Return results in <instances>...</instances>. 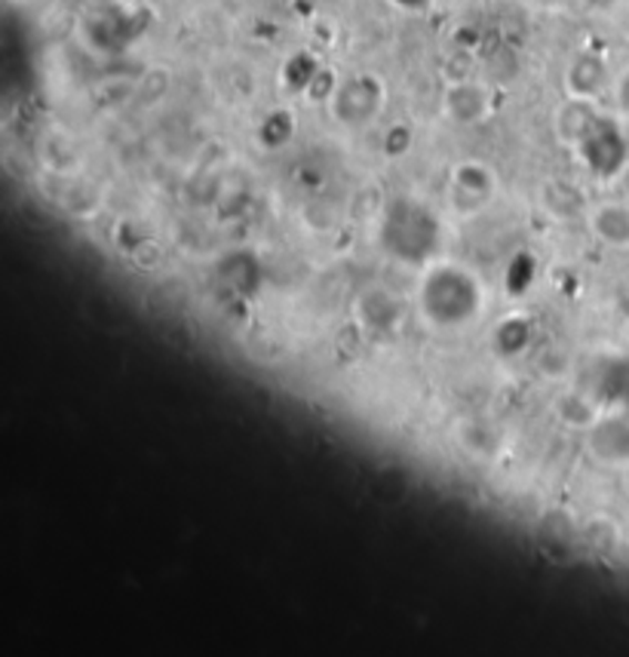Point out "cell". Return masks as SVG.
I'll list each match as a JSON object with an SVG mask.
<instances>
[{"label": "cell", "mask_w": 629, "mask_h": 657, "mask_svg": "<svg viewBox=\"0 0 629 657\" xmlns=\"http://www.w3.org/2000/svg\"><path fill=\"white\" fill-rule=\"evenodd\" d=\"M420 307L433 326L455 328L479 311V290L460 267H436L420 286Z\"/></svg>", "instance_id": "cell-1"}, {"label": "cell", "mask_w": 629, "mask_h": 657, "mask_svg": "<svg viewBox=\"0 0 629 657\" xmlns=\"http://www.w3.org/2000/svg\"><path fill=\"white\" fill-rule=\"evenodd\" d=\"M328 108L344 127H366L384 108V83L375 74H354V78L338 80V90L332 92Z\"/></svg>", "instance_id": "cell-2"}, {"label": "cell", "mask_w": 629, "mask_h": 657, "mask_svg": "<svg viewBox=\"0 0 629 657\" xmlns=\"http://www.w3.org/2000/svg\"><path fill=\"white\" fill-rule=\"evenodd\" d=\"M584 163L590 166L596 175H611L623 166L627 160V139L611 118H599L592 123V130L584 135V142L577 145Z\"/></svg>", "instance_id": "cell-3"}, {"label": "cell", "mask_w": 629, "mask_h": 657, "mask_svg": "<svg viewBox=\"0 0 629 657\" xmlns=\"http://www.w3.org/2000/svg\"><path fill=\"white\" fill-rule=\"evenodd\" d=\"M446 114L455 123H483L491 114V90L467 78L448 83Z\"/></svg>", "instance_id": "cell-4"}, {"label": "cell", "mask_w": 629, "mask_h": 657, "mask_svg": "<svg viewBox=\"0 0 629 657\" xmlns=\"http://www.w3.org/2000/svg\"><path fill=\"white\" fill-rule=\"evenodd\" d=\"M587 446L605 464H627L629 461V421L602 418L592 421Z\"/></svg>", "instance_id": "cell-5"}, {"label": "cell", "mask_w": 629, "mask_h": 657, "mask_svg": "<svg viewBox=\"0 0 629 657\" xmlns=\"http://www.w3.org/2000/svg\"><path fill=\"white\" fill-rule=\"evenodd\" d=\"M608 83H611L608 65L592 53H580L571 59V65L565 71V90L577 99H596L608 90Z\"/></svg>", "instance_id": "cell-6"}, {"label": "cell", "mask_w": 629, "mask_h": 657, "mask_svg": "<svg viewBox=\"0 0 629 657\" xmlns=\"http://www.w3.org/2000/svg\"><path fill=\"white\" fill-rule=\"evenodd\" d=\"M599 118L602 114H599V108L592 105V99L568 95L559 105V111H556V135H559V142L568 148H577Z\"/></svg>", "instance_id": "cell-7"}, {"label": "cell", "mask_w": 629, "mask_h": 657, "mask_svg": "<svg viewBox=\"0 0 629 657\" xmlns=\"http://www.w3.org/2000/svg\"><path fill=\"white\" fill-rule=\"evenodd\" d=\"M590 228L596 237L615 246L629 250V206L627 203H602L590 212Z\"/></svg>", "instance_id": "cell-8"}, {"label": "cell", "mask_w": 629, "mask_h": 657, "mask_svg": "<svg viewBox=\"0 0 629 657\" xmlns=\"http://www.w3.org/2000/svg\"><path fill=\"white\" fill-rule=\"evenodd\" d=\"M455 191L464 194V198L476 200L479 206H483V200H488L495 194V172L488 170L486 163H460L458 170H455Z\"/></svg>", "instance_id": "cell-9"}, {"label": "cell", "mask_w": 629, "mask_h": 657, "mask_svg": "<svg viewBox=\"0 0 629 657\" xmlns=\"http://www.w3.org/2000/svg\"><path fill=\"white\" fill-rule=\"evenodd\" d=\"M292 130H295V120H292L288 111H271L262 123V142L267 148L286 145L292 139Z\"/></svg>", "instance_id": "cell-10"}, {"label": "cell", "mask_w": 629, "mask_h": 657, "mask_svg": "<svg viewBox=\"0 0 629 657\" xmlns=\"http://www.w3.org/2000/svg\"><path fill=\"white\" fill-rule=\"evenodd\" d=\"M552 191H562V182H550L547 188H544V200H547L544 206L556 212L559 219H571V215H577L575 206H559V203L552 200ZM565 203H577V206L584 203V200H580V194H577V188H571V184H565Z\"/></svg>", "instance_id": "cell-11"}, {"label": "cell", "mask_w": 629, "mask_h": 657, "mask_svg": "<svg viewBox=\"0 0 629 657\" xmlns=\"http://www.w3.org/2000/svg\"><path fill=\"white\" fill-rule=\"evenodd\" d=\"M408 148H412V132H408V127H403V123L384 135V151H387V158H403Z\"/></svg>", "instance_id": "cell-12"}, {"label": "cell", "mask_w": 629, "mask_h": 657, "mask_svg": "<svg viewBox=\"0 0 629 657\" xmlns=\"http://www.w3.org/2000/svg\"><path fill=\"white\" fill-rule=\"evenodd\" d=\"M615 102L617 111H620L623 118H629V71H623V74L615 80Z\"/></svg>", "instance_id": "cell-13"}, {"label": "cell", "mask_w": 629, "mask_h": 657, "mask_svg": "<svg viewBox=\"0 0 629 657\" xmlns=\"http://www.w3.org/2000/svg\"><path fill=\"white\" fill-rule=\"evenodd\" d=\"M394 3L403 10H412V13H424L430 7V0H394Z\"/></svg>", "instance_id": "cell-14"}, {"label": "cell", "mask_w": 629, "mask_h": 657, "mask_svg": "<svg viewBox=\"0 0 629 657\" xmlns=\"http://www.w3.org/2000/svg\"><path fill=\"white\" fill-rule=\"evenodd\" d=\"M95 3H108V0H95Z\"/></svg>", "instance_id": "cell-15"}]
</instances>
